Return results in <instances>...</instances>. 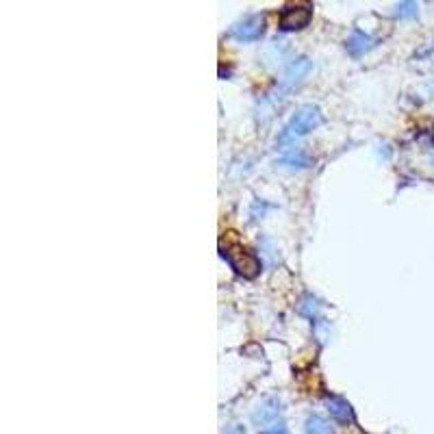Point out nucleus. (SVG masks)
<instances>
[{
    "label": "nucleus",
    "mask_w": 434,
    "mask_h": 434,
    "mask_svg": "<svg viewBox=\"0 0 434 434\" xmlns=\"http://www.w3.org/2000/svg\"><path fill=\"white\" fill-rule=\"evenodd\" d=\"M319 124H321V111L315 104L300 106L298 111L291 115V120L282 126V131L278 133L276 146H280V148L294 146L298 139H302L304 135H309L311 131H315Z\"/></svg>",
    "instance_id": "nucleus-1"
},
{
    "label": "nucleus",
    "mask_w": 434,
    "mask_h": 434,
    "mask_svg": "<svg viewBox=\"0 0 434 434\" xmlns=\"http://www.w3.org/2000/svg\"><path fill=\"white\" fill-rule=\"evenodd\" d=\"M224 261L237 271L239 276L243 278H257L261 271V261L259 257L252 252L250 248H246L239 241H226L220 246Z\"/></svg>",
    "instance_id": "nucleus-2"
},
{
    "label": "nucleus",
    "mask_w": 434,
    "mask_h": 434,
    "mask_svg": "<svg viewBox=\"0 0 434 434\" xmlns=\"http://www.w3.org/2000/svg\"><path fill=\"white\" fill-rule=\"evenodd\" d=\"M313 20V7L311 5H291L284 7L278 17V26L282 31H302Z\"/></svg>",
    "instance_id": "nucleus-3"
},
{
    "label": "nucleus",
    "mask_w": 434,
    "mask_h": 434,
    "mask_svg": "<svg viewBox=\"0 0 434 434\" xmlns=\"http://www.w3.org/2000/svg\"><path fill=\"white\" fill-rule=\"evenodd\" d=\"M263 29H265V20L261 15H246L243 20H239L237 24L230 26L228 35L237 42L250 44V42H257L261 38Z\"/></svg>",
    "instance_id": "nucleus-4"
},
{
    "label": "nucleus",
    "mask_w": 434,
    "mask_h": 434,
    "mask_svg": "<svg viewBox=\"0 0 434 434\" xmlns=\"http://www.w3.org/2000/svg\"><path fill=\"white\" fill-rule=\"evenodd\" d=\"M311 61L306 57H296L291 63L284 67V74H282V81H280V92H289L291 87H296L300 81H304V77L311 72Z\"/></svg>",
    "instance_id": "nucleus-5"
},
{
    "label": "nucleus",
    "mask_w": 434,
    "mask_h": 434,
    "mask_svg": "<svg viewBox=\"0 0 434 434\" xmlns=\"http://www.w3.org/2000/svg\"><path fill=\"white\" fill-rule=\"evenodd\" d=\"M326 408H328L330 417L339 424H352L354 421V412H352V406L348 404V400H343L339 395H326L323 400Z\"/></svg>",
    "instance_id": "nucleus-6"
},
{
    "label": "nucleus",
    "mask_w": 434,
    "mask_h": 434,
    "mask_svg": "<svg viewBox=\"0 0 434 434\" xmlns=\"http://www.w3.org/2000/svg\"><path fill=\"white\" fill-rule=\"evenodd\" d=\"M280 412H282L280 402L276 400V397H269V400H265V402L255 410V415H252V419H255L257 426L267 428V426H271V424H276V421H278Z\"/></svg>",
    "instance_id": "nucleus-7"
},
{
    "label": "nucleus",
    "mask_w": 434,
    "mask_h": 434,
    "mask_svg": "<svg viewBox=\"0 0 434 434\" xmlns=\"http://www.w3.org/2000/svg\"><path fill=\"white\" fill-rule=\"evenodd\" d=\"M346 48H348V52L352 54V57L358 59V57H363L365 52H369L373 48V38L369 33H365V31L354 29L352 35L348 38V42H346Z\"/></svg>",
    "instance_id": "nucleus-8"
},
{
    "label": "nucleus",
    "mask_w": 434,
    "mask_h": 434,
    "mask_svg": "<svg viewBox=\"0 0 434 434\" xmlns=\"http://www.w3.org/2000/svg\"><path fill=\"white\" fill-rule=\"evenodd\" d=\"M304 434H332V428L323 417H319V415H311V417H306Z\"/></svg>",
    "instance_id": "nucleus-9"
},
{
    "label": "nucleus",
    "mask_w": 434,
    "mask_h": 434,
    "mask_svg": "<svg viewBox=\"0 0 434 434\" xmlns=\"http://www.w3.org/2000/svg\"><path fill=\"white\" fill-rule=\"evenodd\" d=\"M419 13V5L417 3H410V0H406V3H397L395 5V15L404 17V20H410V17H417Z\"/></svg>",
    "instance_id": "nucleus-10"
},
{
    "label": "nucleus",
    "mask_w": 434,
    "mask_h": 434,
    "mask_svg": "<svg viewBox=\"0 0 434 434\" xmlns=\"http://www.w3.org/2000/svg\"><path fill=\"white\" fill-rule=\"evenodd\" d=\"M280 166H289V168H309L311 166V159L298 152V154H291V156H287L280 161Z\"/></svg>",
    "instance_id": "nucleus-11"
},
{
    "label": "nucleus",
    "mask_w": 434,
    "mask_h": 434,
    "mask_svg": "<svg viewBox=\"0 0 434 434\" xmlns=\"http://www.w3.org/2000/svg\"><path fill=\"white\" fill-rule=\"evenodd\" d=\"M261 434H289V430H287V426H284L282 421H276V424H271V426L263 428Z\"/></svg>",
    "instance_id": "nucleus-12"
},
{
    "label": "nucleus",
    "mask_w": 434,
    "mask_h": 434,
    "mask_svg": "<svg viewBox=\"0 0 434 434\" xmlns=\"http://www.w3.org/2000/svg\"><path fill=\"white\" fill-rule=\"evenodd\" d=\"M226 434H248V432H246L243 426H232V428L226 430Z\"/></svg>",
    "instance_id": "nucleus-13"
}]
</instances>
